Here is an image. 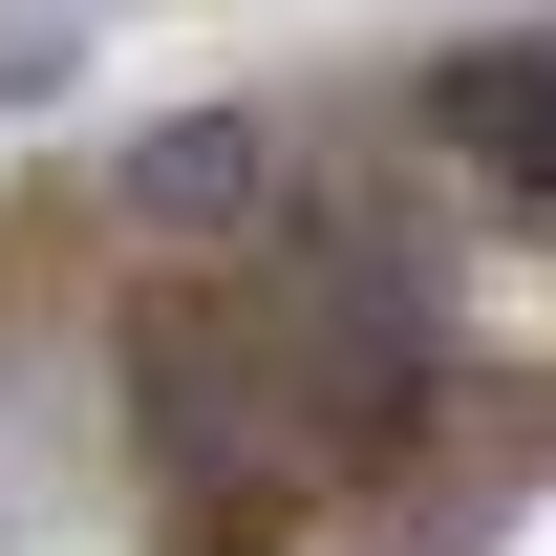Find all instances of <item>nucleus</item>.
<instances>
[{
    "instance_id": "1",
    "label": "nucleus",
    "mask_w": 556,
    "mask_h": 556,
    "mask_svg": "<svg viewBox=\"0 0 556 556\" xmlns=\"http://www.w3.org/2000/svg\"><path fill=\"white\" fill-rule=\"evenodd\" d=\"M236 321H257V364H278V407H300L321 471H386L450 407V278H428V236L386 193H278Z\"/></svg>"
},
{
    "instance_id": "2",
    "label": "nucleus",
    "mask_w": 556,
    "mask_h": 556,
    "mask_svg": "<svg viewBox=\"0 0 556 556\" xmlns=\"http://www.w3.org/2000/svg\"><path fill=\"white\" fill-rule=\"evenodd\" d=\"M257 214H278V129L257 108H172L129 150V236H257Z\"/></svg>"
},
{
    "instance_id": "3",
    "label": "nucleus",
    "mask_w": 556,
    "mask_h": 556,
    "mask_svg": "<svg viewBox=\"0 0 556 556\" xmlns=\"http://www.w3.org/2000/svg\"><path fill=\"white\" fill-rule=\"evenodd\" d=\"M428 129H450V150H492L514 193H556V43H492V65H450V86H428Z\"/></svg>"
}]
</instances>
